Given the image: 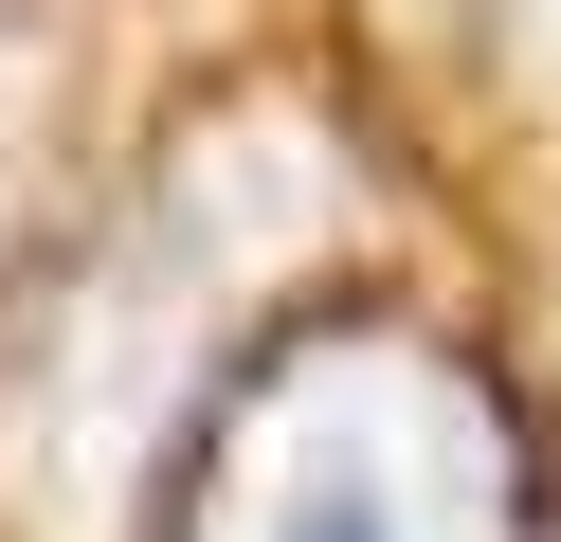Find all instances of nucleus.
I'll use <instances>...</instances> for the list:
<instances>
[{"label":"nucleus","instance_id":"obj_1","mask_svg":"<svg viewBox=\"0 0 561 542\" xmlns=\"http://www.w3.org/2000/svg\"><path fill=\"white\" fill-rule=\"evenodd\" d=\"M218 542H489V434L399 344H327L236 416Z\"/></svg>","mask_w":561,"mask_h":542}]
</instances>
